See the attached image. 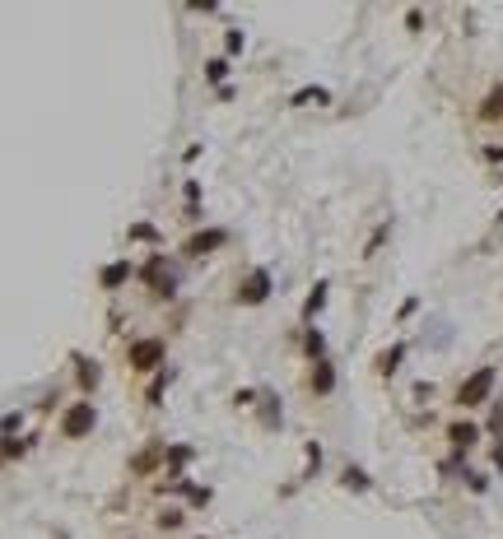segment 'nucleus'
<instances>
[{"mask_svg": "<svg viewBox=\"0 0 503 539\" xmlns=\"http://www.w3.org/2000/svg\"><path fill=\"white\" fill-rule=\"evenodd\" d=\"M270 293H275V279H270L266 265H256L252 275L238 279V289H233V302L238 307H261V302H270Z\"/></svg>", "mask_w": 503, "mask_h": 539, "instance_id": "nucleus-1", "label": "nucleus"}, {"mask_svg": "<svg viewBox=\"0 0 503 539\" xmlns=\"http://www.w3.org/2000/svg\"><path fill=\"white\" fill-rule=\"evenodd\" d=\"M135 279H140V284H149V289H154V298H173V293H177V275L168 270V256H163V251L145 256V265L135 270Z\"/></svg>", "mask_w": 503, "mask_h": 539, "instance_id": "nucleus-2", "label": "nucleus"}, {"mask_svg": "<svg viewBox=\"0 0 503 539\" xmlns=\"http://www.w3.org/2000/svg\"><path fill=\"white\" fill-rule=\"evenodd\" d=\"M94 428H98V404H94V400H75V404H65V414H61V437L79 442V437H89Z\"/></svg>", "mask_w": 503, "mask_h": 539, "instance_id": "nucleus-3", "label": "nucleus"}, {"mask_svg": "<svg viewBox=\"0 0 503 539\" xmlns=\"http://www.w3.org/2000/svg\"><path fill=\"white\" fill-rule=\"evenodd\" d=\"M494 382H499V372H494V368H475L466 382L456 386V404H461V409H480V404L489 400Z\"/></svg>", "mask_w": 503, "mask_h": 539, "instance_id": "nucleus-4", "label": "nucleus"}, {"mask_svg": "<svg viewBox=\"0 0 503 539\" xmlns=\"http://www.w3.org/2000/svg\"><path fill=\"white\" fill-rule=\"evenodd\" d=\"M163 354H168V344H163L158 335H145V339L131 344V368H135V372H154V368H163Z\"/></svg>", "mask_w": 503, "mask_h": 539, "instance_id": "nucleus-5", "label": "nucleus"}, {"mask_svg": "<svg viewBox=\"0 0 503 539\" xmlns=\"http://www.w3.org/2000/svg\"><path fill=\"white\" fill-rule=\"evenodd\" d=\"M224 242H229L224 228H201V232H191L187 242H182V256H196V261H201V256H210V251H220Z\"/></svg>", "mask_w": 503, "mask_h": 539, "instance_id": "nucleus-6", "label": "nucleus"}, {"mask_svg": "<svg viewBox=\"0 0 503 539\" xmlns=\"http://www.w3.org/2000/svg\"><path fill=\"white\" fill-rule=\"evenodd\" d=\"M447 437H452L456 451H471L475 442H480V428H475V423H466V418H456L452 428H447Z\"/></svg>", "mask_w": 503, "mask_h": 539, "instance_id": "nucleus-7", "label": "nucleus"}, {"mask_svg": "<svg viewBox=\"0 0 503 539\" xmlns=\"http://www.w3.org/2000/svg\"><path fill=\"white\" fill-rule=\"evenodd\" d=\"M336 391V368H331V358L313 363V395H331Z\"/></svg>", "mask_w": 503, "mask_h": 539, "instance_id": "nucleus-8", "label": "nucleus"}, {"mask_svg": "<svg viewBox=\"0 0 503 539\" xmlns=\"http://www.w3.org/2000/svg\"><path fill=\"white\" fill-rule=\"evenodd\" d=\"M303 354L313 358V363H322V358H327V335H322L317 325H303Z\"/></svg>", "mask_w": 503, "mask_h": 539, "instance_id": "nucleus-9", "label": "nucleus"}, {"mask_svg": "<svg viewBox=\"0 0 503 539\" xmlns=\"http://www.w3.org/2000/svg\"><path fill=\"white\" fill-rule=\"evenodd\" d=\"M131 275H135V270H131V261H112L108 270L98 275V284H103V289H122V284H126Z\"/></svg>", "mask_w": 503, "mask_h": 539, "instance_id": "nucleus-10", "label": "nucleus"}, {"mask_svg": "<svg viewBox=\"0 0 503 539\" xmlns=\"http://www.w3.org/2000/svg\"><path fill=\"white\" fill-rule=\"evenodd\" d=\"M327 293H331V284L322 279V284H313V293H308V302H303V316H308V325H313V316L322 307H327Z\"/></svg>", "mask_w": 503, "mask_h": 539, "instance_id": "nucleus-11", "label": "nucleus"}, {"mask_svg": "<svg viewBox=\"0 0 503 539\" xmlns=\"http://www.w3.org/2000/svg\"><path fill=\"white\" fill-rule=\"evenodd\" d=\"M480 117H485V121H499V117H503V84L480 103Z\"/></svg>", "mask_w": 503, "mask_h": 539, "instance_id": "nucleus-12", "label": "nucleus"}, {"mask_svg": "<svg viewBox=\"0 0 503 539\" xmlns=\"http://www.w3.org/2000/svg\"><path fill=\"white\" fill-rule=\"evenodd\" d=\"M401 358H406V344H392L387 354L377 358V372H382V377H392V372H396V363H401Z\"/></svg>", "mask_w": 503, "mask_h": 539, "instance_id": "nucleus-13", "label": "nucleus"}, {"mask_svg": "<svg viewBox=\"0 0 503 539\" xmlns=\"http://www.w3.org/2000/svg\"><path fill=\"white\" fill-rule=\"evenodd\" d=\"M28 447H33V437H5V447H0V461H15V456H24Z\"/></svg>", "mask_w": 503, "mask_h": 539, "instance_id": "nucleus-14", "label": "nucleus"}, {"mask_svg": "<svg viewBox=\"0 0 503 539\" xmlns=\"http://www.w3.org/2000/svg\"><path fill=\"white\" fill-rule=\"evenodd\" d=\"M340 479H345V488H354V493H368V488H373V479L363 474V470H354V465H349Z\"/></svg>", "mask_w": 503, "mask_h": 539, "instance_id": "nucleus-15", "label": "nucleus"}, {"mask_svg": "<svg viewBox=\"0 0 503 539\" xmlns=\"http://www.w3.org/2000/svg\"><path fill=\"white\" fill-rule=\"evenodd\" d=\"M205 79H210V84H224V79H229V61H224V56H210V61H205Z\"/></svg>", "mask_w": 503, "mask_h": 539, "instance_id": "nucleus-16", "label": "nucleus"}, {"mask_svg": "<svg viewBox=\"0 0 503 539\" xmlns=\"http://www.w3.org/2000/svg\"><path fill=\"white\" fill-rule=\"evenodd\" d=\"M289 103H294V108H303V103H331V93L327 89H299Z\"/></svg>", "mask_w": 503, "mask_h": 539, "instance_id": "nucleus-17", "label": "nucleus"}, {"mask_svg": "<svg viewBox=\"0 0 503 539\" xmlns=\"http://www.w3.org/2000/svg\"><path fill=\"white\" fill-rule=\"evenodd\" d=\"M79 386H84V391H89V386H98V363L79 358Z\"/></svg>", "mask_w": 503, "mask_h": 539, "instance_id": "nucleus-18", "label": "nucleus"}, {"mask_svg": "<svg viewBox=\"0 0 503 539\" xmlns=\"http://www.w3.org/2000/svg\"><path fill=\"white\" fill-rule=\"evenodd\" d=\"M131 237H135V242H158V228H154V223H135Z\"/></svg>", "mask_w": 503, "mask_h": 539, "instance_id": "nucleus-19", "label": "nucleus"}, {"mask_svg": "<svg viewBox=\"0 0 503 539\" xmlns=\"http://www.w3.org/2000/svg\"><path fill=\"white\" fill-rule=\"evenodd\" d=\"M191 456H196L191 447H168V465H187Z\"/></svg>", "mask_w": 503, "mask_h": 539, "instance_id": "nucleus-20", "label": "nucleus"}, {"mask_svg": "<svg viewBox=\"0 0 503 539\" xmlns=\"http://www.w3.org/2000/svg\"><path fill=\"white\" fill-rule=\"evenodd\" d=\"M158 525H163V530H173V525L182 530V507H177V511H158Z\"/></svg>", "mask_w": 503, "mask_h": 539, "instance_id": "nucleus-21", "label": "nucleus"}, {"mask_svg": "<svg viewBox=\"0 0 503 539\" xmlns=\"http://www.w3.org/2000/svg\"><path fill=\"white\" fill-rule=\"evenodd\" d=\"M168 377H173V372H163V377H158V382L149 386V404H158V400H163V386H168Z\"/></svg>", "mask_w": 503, "mask_h": 539, "instance_id": "nucleus-22", "label": "nucleus"}, {"mask_svg": "<svg viewBox=\"0 0 503 539\" xmlns=\"http://www.w3.org/2000/svg\"><path fill=\"white\" fill-rule=\"evenodd\" d=\"M224 46H229V51H242V28H229V33H224Z\"/></svg>", "mask_w": 503, "mask_h": 539, "instance_id": "nucleus-23", "label": "nucleus"}]
</instances>
